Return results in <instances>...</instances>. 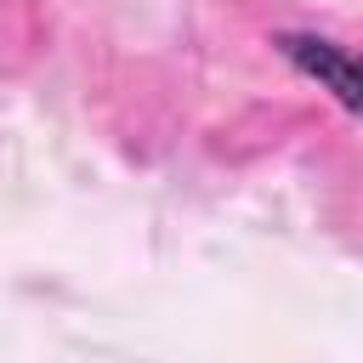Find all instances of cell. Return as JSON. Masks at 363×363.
Returning <instances> with one entry per match:
<instances>
[{
	"label": "cell",
	"instance_id": "obj_1",
	"mask_svg": "<svg viewBox=\"0 0 363 363\" xmlns=\"http://www.w3.org/2000/svg\"><path fill=\"white\" fill-rule=\"evenodd\" d=\"M278 51H284L306 79H318V91H329L340 108L357 102V74H352L346 45H335V40H323V34H278Z\"/></svg>",
	"mask_w": 363,
	"mask_h": 363
}]
</instances>
